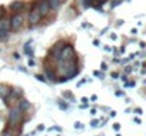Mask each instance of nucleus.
<instances>
[{
  "instance_id": "nucleus-1",
  "label": "nucleus",
  "mask_w": 146,
  "mask_h": 136,
  "mask_svg": "<svg viewBox=\"0 0 146 136\" xmlns=\"http://www.w3.org/2000/svg\"><path fill=\"white\" fill-rule=\"evenodd\" d=\"M58 71L62 74V77H67L68 80L74 78L75 75H78L80 70L77 68L75 60H70V61H61L58 60Z\"/></svg>"
},
{
  "instance_id": "nucleus-2",
  "label": "nucleus",
  "mask_w": 146,
  "mask_h": 136,
  "mask_svg": "<svg viewBox=\"0 0 146 136\" xmlns=\"http://www.w3.org/2000/svg\"><path fill=\"white\" fill-rule=\"evenodd\" d=\"M23 119V111L19 108V106H13L10 108V112H9V116H7V123L10 128H16Z\"/></svg>"
},
{
  "instance_id": "nucleus-3",
  "label": "nucleus",
  "mask_w": 146,
  "mask_h": 136,
  "mask_svg": "<svg viewBox=\"0 0 146 136\" xmlns=\"http://www.w3.org/2000/svg\"><path fill=\"white\" fill-rule=\"evenodd\" d=\"M61 61H70V60H75V50L72 44H64L61 50V55H60Z\"/></svg>"
},
{
  "instance_id": "nucleus-4",
  "label": "nucleus",
  "mask_w": 146,
  "mask_h": 136,
  "mask_svg": "<svg viewBox=\"0 0 146 136\" xmlns=\"http://www.w3.org/2000/svg\"><path fill=\"white\" fill-rule=\"evenodd\" d=\"M41 19H43V17H41V14H40V11H38V9H37V1H34V3H33V7H31V10H30V14H29V23H30L31 26H34V24H37Z\"/></svg>"
},
{
  "instance_id": "nucleus-5",
  "label": "nucleus",
  "mask_w": 146,
  "mask_h": 136,
  "mask_svg": "<svg viewBox=\"0 0 146 136\" xmlns=\"http://www.w3.org/2000/svg\"><path fill=\"white\" fill-rule=\"evenodd\" d=\"M23 24V16L21 13H14V16L10 19V30L13 31H17Z\"/></svg>"
},
{
  "instance_id": "nucleus-6",
  "label": "nucleus",
  "mask_w": 146,
  "mask_h": 136,
  "mask_svg": "<svg viewBox=\"0 0 146 136\" xmlns=\"http://www.w3.org/2000/svg\"><path fill=\"white\" fill-rule=\"evenodd\" d=\"M62 47H64V41H57L54 47L51 48V52H50V55H51V58H52V61H58L60 60V55H61V50H62Z\"/></svg>"
},
{
  "instance_id": "nucleus-7",
  "label": "nucleus",
  "mask_w": 146,
  "mask_h": 136,
  "mask_svg": "<svg viewBox=\"0 0 146 136\" xmlns=\"http://www.w3.org/2000/svg\"><path fill=\"white\" fill-rule=\"evenodd\" d=\"M37 9H38V11H40L41 17L48 16V13L51 11L50 4H48V1H47V0H40V1H37Z\"/></svg>"
},
{
  "instance_id": "nucleus-8",
  "label": "nucleus",
  "mask_w": 146,
  "mask_h": 136,
  "mask_svg": "<svg viewBox=\"0 0 146 136\" xmlns=\"http://www.w3.org/2000/svg\"><path fill=\"white\" fill-rule=\"evenodd\" d=\"M23 9H24V1H21V0H14L10 4V10L14 13H21Z\"/></svg>"
},
{
  "instance_id": "nucleus-9",
  "label": "nucleus",
  "mask_w": 146,
  "mask_h": 136,
  "mask_svg": "<svg viewBox=\"0 0 146 136\" xmlns=\"http://www.w3.org/2000/svg\"><path fill=\"white\" fill-rule=\"evenodd\" d=\"M10 88L7 87V85H4V84H0V98L4 101L7 96H9V94H10Z\"/></svg>"
},
{
  "instance_id": "nucleus-10",
  "label": "nucleus",
  "mask_w": 146,
  "mask_h": 136,
  "mask_svg": "<svg viewBox=\"0 0 146 136\" xmlns=\"http://www.w3.org/2000/svg\"><path fill=\"white\" fill-rule=\"evenodd\" d=\"M46 74H47V78H48L50 81H55V80H57L55 71L51 70V67H48V65H46Z\"/></svg>"
},
{
  "instance_id": "nucleus-11",
  "label": "nucleus",
  "mask_w": 146,
  "mask_h": 136,
  "mask_svg": "<svg viewBox=\"0 0 146 136\" xmlns=\"http://www.w3.org/2000/svg\"><path fill=\"white\" fill-rule=\"evenodd\" d=\"M30 106H31V103L27 101V99H21L20 102H19V108L23 111V112H26V111H29L30 109Z\"/></svg>"
},
{
  "instance_id": "nucleus-12",
  "label": "nucleus",
  "mask_w": 146,
  "mask_h": 136,
  "mask_svg": "<svg viewBox=\"0 0 146 136\" xmlns=\"http://www.w3.org/2000/svg\"><path fill=\"white\" fill-rule=\"evenodd\" d=\"M0 30L10 31V20H7V19H0Z\"/></svg>"
},
{
  "instance_id": "nucleus-13",
  "label": "nucleus",
  "mask_w": 146,
  "mask_h": 136,
  "mask_svg": "<svg viewBox=\"0 0 146 136\" xmlns=\"http://www.w3.org/2000/svg\"><path fill=\"white\" fill-rule=\"evenodd\" d=\"M50 4V9L51 10H57L60 6H61V3L64 1V0H47Z\"/></svg>"
},
{
  "instance_id": "nucleus-14",
  "label": "nucleus",
  "mask_w": 146,
  "mask_h": 136,
  "mask_svg": "<svg viewBox=\"0 0 146 136\" xmlns=\"http://www.w3.org/2000/svg\"><path fill=\"white\" fill-rule=\"evenodd\" d=\"M62 98L64 99H68V101H75V96H74V94L71 92V91H62Z\"/></svg>"
},
{
  "instance_id": "nucleus-15",
  "label": "nucleus",
  "mask_w": 146,
  "mask_h": 136,
  "mask_svg": "<svg viewBox=\"0 0 146 136\" xmlns=\"http://www.w3.org/2000/svg\"><path fill=\"white\" fill-rule=\"evenodd\" d=\"M31 43H33V40H29V41L26 43V45H24V52L29 54L30 57H33V52L30 51V44H31Z\"/></svg>"
},
{
  "instance_id": "nucleus-16",
  "label": "nucleus",
  "mask_w": 146,
  "mask_h": 136,
  "mask_svg": "<svg viewBox=\"0 0 146 136\" xmlns=\"http://www.w3.org/2000/svg\"><path fill=\"white\" fill-rule=\"evenodd\" d=\"M82 3H84V7H85V9H88V7H92L94 0H82Z\"/></svg>"
},
{
  "instance_id": "nucleus-17",
  "label": "nucleus",
  "mask_w": 146,
  "mask_h": 136,
  "mask_svg": "<svg viewBox=\"0 0 146 136\" xmlns=\"http://www.w3.org/2000/svg\"><path fill=\"white\" fill-rule=\"evenodd\" d=\"M7 37H9V31L0 30V40H4V38H7Z\"/></svg>"
},
{
  "instance_id": "nucleus-18",
  "label": "nucleus",
  "mask_w": 146,
  "mask_h": 136,
  "mask_svg": "<svg viewBox=\"0 0 146 136\" xmlns=\"http://www.w3.org/2000/svg\"><path fill=\"white\" fill-rule=\"evenodd\" d=\"M121 3H122V0H111V7H116Z\"/></svg>"
},
{
  "instance_id": "nucleus-19",
  "label": "nucleus",
  "mask_w": 146,
  "mask_h": 136,
  "mask_svg": "<svg viewBox=\"0 0 146 136\" xmlns=\"http://www.w3.org/2000/svg\"><path fill=\"white\" fill-rule=\"evenodd\" d=\"M36 78H37L38 81H41V82H46V81H47V80H46V77H44V75H40V74H37V75H36Z\"/></svg>"
},
{
  "instance_id": "nucleus-20",
  "label": "nucleus",
  "mask_w": 146,
  "mask_h": 136,
  "mask_svg": "<svg viewBox=\"0 0 146 136\" xmlns=\"http://www.w3.org/2000/svg\"><path fill=\"white\" fill-rule=\"evenodd\" d=\"M58 106H60L61 109H64V111H65V109H68V105H67V103H62L61 101L58 102Z\"/></svg>"
},
{
  "instance_id": "nucleus-21",
  "label": "nucleus",
  "mask_w": 146,
  "mask_h": 136,
  "mask_svg": "<svg viewBox=\"0 0 146 136\" xmlns=\"http://www.w3.org/2000/svg\"><path fill=\"white\" fill-rule=\"evenodd\" d=\"M98 125H99V121H98V119H92V121H91V126H92V128H95Z\"/></svg>"
},
{
  "instance_id": "nucleus-22",
  "label": "nucleus",
  "mask_w": 146,
  "mask_h": 136,
  "mask_svg": "<svg viewBox=\"0 0 146 136\" xmlns=\"http://www.w3.org/2000/svg\"><path fill=\"white\" fill-rule=\"evenodd\" d=\"M106 1H108V0H94V3H97V4H99V6H104Z\"/></svg>"
},
{
  "instance_id": "nucleus-23",
  "label": "nucleus",
  "mask_w": 146,
  "mask_h": 136,
  "mask_svg": "<svg viewBox=\"0 0 146 136\" xmlns=\"http://www.w3.org/2000/svg\"><path fill=\"white\" fill-rule=\"evenodd\" d=\"M74 126H75L77 129H82V128H84V125H82L81 122H75V123H74Z\"/></svg>"
},
{
  "instance_id": "nucleus-24",
  "label": "nucleus",
  "mask_w": 146,
  "mask_h": 136,
  "mask_svg": "<svg viewBox=\"0 0 146 136\" xmlns=\"http://www.w3.org/2000/svg\"><path fill=\"white\" fill-rule=\"evenodd\" d=\"M94 77H99V78H104V75H102V74H101V72H99L98 70H95V71H94Z\"/></svg>"
},
{
  "instance_id": "nucleus-25",
  "label": "nucleus",
  "mask_w": 146,
  "mask_h": 136,
  "mask_svg": "<svg viewBox=\"0 0 146 136\" xmlns=\"http://www.w3.org/2000/svg\"><path fill=\"white\" fill-rule=\"evenodd\" d=\"M4 13H6V11H4V7H3V6H0V19H3V17H4Z\"/></svg>"
},
{
  "instance_id": "nucleus-26",
  "label": "nucleus",
  "mask_w": 146,
  "mask_h": 136,
  "mask_svg": "<svg viewBox=\"0 0 146 136\" xmlns=\"http://www.w3.org/2000/svg\"><path fill=\"white\" fill-rule=\"evenodd\" d=\"M101 70H102V71H106V70H108V65H106V62H102V64H101Z\"/></svg>"
},
{
  "instance_id": "nucleus-27",
  "label": "nucleus",
  "mask_w": 146,
  "mask_h": 136,
  "mask_svg": "<svg viewBox=\"0 0 146 136\" xmlns=\"http://www.w3.org/2000/svg\"><path fill=\"white\" fill-rule=\"evenodd\" d=\"M133 112H135L136 115H142V109H141V108H135V109H133Z\"/></svg>"
},
{
  "instance_id": "nucleus-28",
  "label": "nucleus",
  "mask_w": 146,
  "mask_h": 136,
  "mask_svg": "<svg viewBox=\"0 0 146 136\" xmlns=\"http://www.w3.org/2000/svg\"><path fill=\"white\" fill-rule=\"evenodd\" d=\"M111 77H112L113 80H118V78H119V74H118V72H112V74H111Z\"/></svg>"
},
{
  "instance_id": "nucleus-29",
  "label": "nucleus",
  "mask_w": 146,
  "mask_h": 136,
  "mask_svg": "<svg viewBox=\"0 0 146 136\" xmlns=\"http://www.w3.org/2000/svg\"><path fill=\"white\" fill-rule=\"evenodd\" d=\"M67 81H70L67 77H61V78H60V82H67Z\"/></svg>"
},
{
  "instance_id": "nucleus-30",
  "label": "nucleus",
  "mask_w": 146,
  "mask_h": 136,
  "mask_svg": "<svg viewBox=\"0 0 146 136\" xmlns=\"http://www.w3.org/2000/svg\"><path fill=\"white\" fill-rule=\"evenodd\" d=\"M113 129H115V131H119V129H121V125H119V123H113Z\"/></svg>"
},
{
  "instance_id": "nucleus-31",
  "label": "nucleus",
  "mask_w": 146,
  "mask_h": 136,
  "mask_svg": "<svg viewBox=\"0 0 146 136\" xmlns=\"http://www.w3.org/2000/svg\"><path fill=\"white\" fill-rule=\"evenodd\" d=\"M81 102H82V103H88V102H90V99H88V98H85V96H84V98H82V99H81Z\"/></svg>"
},
{
  "instance_id": "nucleus-32",
  "label": "nucleus",
  "mask_w": 146,
  "mask_h": 136,
  "mask_svg": "<svg viewBox=\"0 0 146 136\" xmlns=\"http://www.w3.org/2000/svg\"><path fill=\"white\" fill-rule=\"evenodd\" d=\"M44 129H46L44 125H38V126H37V131H44Z\"/></svg>"
},
{
  "instance_id": "nucleus-33",
  "label": "nucleus",
  "mask_w": 146,
  "mask_h": 136,
  "mask_svg": "<svg viewBox=\"0 0 146 136\" xmlns=\"http://www.w3.org/2000/svg\"><path fill=\"white\" fill-rule=\"evenodd\" d=\"M111 38H112V40H113V41H115V40H116V38H118V36H116V34H115V33H112V34H111Z\"/></svg>"
},
{
  "instance_id": "nucleus-34",
  "label": "nucleus",
  "mask_w": 146,
  "mask_h": 136,
  "mask_svg": "<svg viewBox=\"0 0 146 136\" xmlns=\"http://www.w3.org/2000/svg\"><path fill=\"white\" fill-rule=\"evenodd\" d=\"M131 71H132V67H126V68H125V72H126V74H129Z\"/></svg>"
},
{
  "instance_id": "nucleus-35",
  "label": "nucleus",
  "mask_w": 146,
  "mask_h": 136,
  "mask_svg": "<svg viewBox=\"0 0 146 136\" xmlns=\"http://www.w3.org/2000/svg\"><path fill=\"white\" fill-rule=\"evenodd\" d=\"M115 95H116V96H123V92H121V91H116V92H115Z\"/></svg>"
},
{
  "instance_id": "nucleus-36",
  "label": "nucleus",
  "mask_w": 146,
  "mask_h": 136,
  "mask_svg": "<svg viewBox=\"0 0 146 136\" xmlns=\"http://www.w3.org/2000/svg\"><path fill=\"white\" fill-rule=\"evenodd\" d=\"M109 116H111V118H115V116H116V112H115V111H111Z\"/></svg>"
},
{
  "instance_id": "nucleus-37",
  "label": "nucleus",
  "mask_w": 146,
  "mask_h": 136,
  "mask_svg": "<svg viewBox=\"0 0 146 136\" xmlns=\"http://www.w3.org/2000/svg\"><path fill=\"white\" fill-rule=\"evenodd\" d=\"M92 44L95 45V47H98V45H99V40H94V41H92Z\"/></svg>"
},
{
  "instance_id": "nucleus-38",
  "label": "nucleus",
  "mask_w": 146,
  "mask_h": 136,
  "mask_svg": "<svg viewBox=\"0 0 146 136\" xmlns=\"http://www.w3.org/2000/svg\"><path fill=\"white\" fill-rule=\"evenodd\" d=\"M29 65H30V67H33V65H34V61H33V60H31V58H30V60H29Z\"/></svg>"
},
{
  "instance_id": "nucleus-39",
  "label": "nucleus",
  "mask_w": 146,
  "mask_h": 136,
  "mask_svg": "<svg viewBox=\"0 0 146 136\" xmlns=\"http://www.w3.org/2000/svg\"><path fill=\"white\" fill-rule=\"evenodd\" d=\"M90 99H91V101H97V99H98V96H97V95H92V96H91Z\"/></svg>"
},
{
  "instance_id": "nucleus-40",
  "label": "nucleus",
  "mask_w": 146,
  "mask_h": 136,
  "mask_svg": "<svg viewBox=\"0 0 146 136\" xmlns=\"http://www.w3.org/2000/svg\"><path fill=\"white\" fill-rule=\"evenodd\" d=\"M95 113H97V109L92 108V109H91V115H95Z\"/></svg>"
},
{
  "instance_id": "nucleus-41",
  "label": "nucleus",
  "mask_w": 146,
  "mask_h": 136,
  "mask_svg": "<svg viewBox=\"0 0 146 136\" xmlns=\"http://www.w3.org/2000/svg\"><path fill=\"white\" fill-rule=\"evenodd\" d=\"M139 47H141V48H145V47H146V44H145V43H143V41H142V43H139Z\"/></svg>"
},
{
  "instance_id": "nucleus-42",
  "label": "nucleus",
  "mask_w": 146,
  "mask_h": 136,
  "mask_svg": "<svg viewBox=\"0 0 146 136\" xmlns=\"http://www.w3.org/2000/svg\"><path fill=\"white\" fill-rule=\"evenodd\" d=\"M13 57H14V58H16V60H19V58H20V55H19V54H17V52H14V55H13Z\"/></svg>"
},
{
  "instance_id": "nucleus-43",
  "label": "nucleus",
  "mask_w": 146,
  "mask_h": 136,
  "mask_svg": "<svg viewBox=\"0 0 146 136\" xmlns=\"http://www.w3.org/2000/svg\"><path fill=\"white\" fill-rule=\"evenodd\" d=\"M121 80H122L123 82H126V75H122V77H121Z\"/></svg>"
},
{
  "instance_id": "nucleus-44",
  "label": "nucleus",
  "mask_w": 146,
  "mask_h": 136,
  "mask_svg": "<svg viewBox=\"0 0 146 136\" xmlns=\"http://www.w3.org/2000/svg\"><path fill=\"white\" fill-rule=\"evenodd\" d=\"M105 51H109V52H111V51H112V48H111V47H105Z\"/></svg>"
},
{
  "instance_id": "nucleus-45",
  "label": "nucleus",
  "mask_w": 146,
  "mask_h": 136,
  "mask_svg": "<svg viewBox=\"0 0 146 136\" xmlns=\"http://www.w3.org/2000/svg\"><path fill=\"white\" fill-rule=\"evenodd\" d=\"M119 52H125V47H121L119 48Z\"/></svg>"
},
{
  "instance_id": "nucleus-46",
  "label": "nucleus",
  "mask_w": 146,
  "mask_h": 136,
  "mask_svg": "<svg viewBox=\"0 0 146 136\" xmlns=\"http://www.w3.org/2000/svg\"><path fill=\"white\" fill-rule=\"evenodd\" d=\"M115 136H121V135H119V133H118V135H115Z\"/></svg>"
},
{
  "instance_id": "nucleus-47",
  "label": "nucleus",
  "mask_w": 146,
  "mask_h": 136,
  "mask_svg": "<svg viewBox=\"0 0 146 136\" xmlns=\"http://www.w3.org/2000/svg\"><path fill=\"white\" fill-rule=\"evenodd\" d=\"M24 136H29V135H24Z\"/></svg>"
},
{
  "instance_id": "nucleus-48",
  "label": "nucleus",
  "mask_w": 146,
  "mask_h": 136,
  "mask_svg": "<svg viewBox=\"0 0 146 136\" xmlns=\"http://www.w3.org/2000/svg\"><path fill=\"white\" fill-rule=\"evenodd\" d=\"M128 1H131V0H128Z\"/></svg>"
}]
</instances>
